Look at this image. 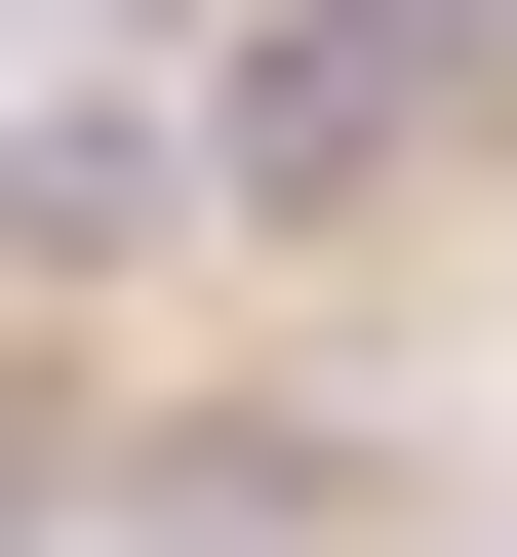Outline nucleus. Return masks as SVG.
Here are the masks:
<instances>
[{
    "label": "nucleus",
    "instance_id": "f257e3e1",
    "mask_svg": "<svg viewBox=\"0 0 517 557\" xmlns=\"http://www.w3.org/2000/svg\"><path fill=\"white\" fill-rule=\"evenodd\" d=\"M120 239H199V120L160 81H0V278H120Z\"/></svg>",
    "mask_w": 517,
    "mask_h": 557
}]
</instances>
